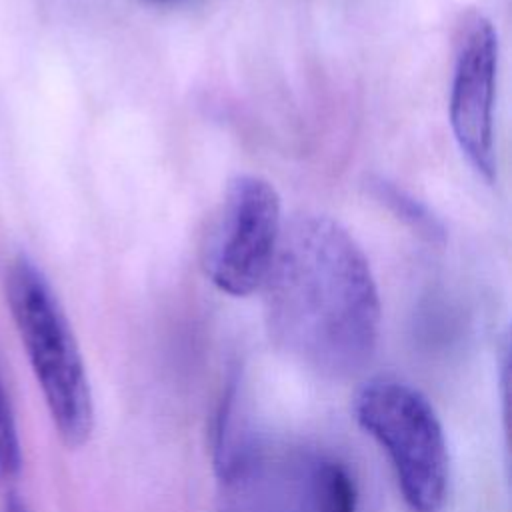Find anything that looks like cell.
<instances>
[{"label": "cell", "instance_id": "6", "mask_svg": "<svg viewBox=\"0 0 512 512\" xmlns=\"http://www.w3.org/2000/svg\"><path fill=\"white\" fill-rule=\"evenodd\" d=\"M302 512H356V484L348 468L328 456H310L300 466Z\"/></svg>", "mask_w": 512, "mask_h": 512}, {"label": "cell", "instance_id": "7", "mask_svg": "<svg viewBox=\"0 0 512 512\" xmlns=\"http://www.w3.org/2000/svg\"><path fill=\"white\" fill-rule=\"evenodd\" d=\"M372 194L404 224H408L416 234L424 236L430 242H442L444 240V228L440 220L414 196L404 192L402 188L394 186L392 182L384 178H372L370 180Z\"/></svg>", "mask_w": 512, "mask_h": 512}, {"label": "cell", "instance_id": "3", "mask_svg": "<svg viewBox=\"0 0 512 512\" xmlns=\"http://www.w3.org/2000/svg\"><path fill=\"white\" fill-rule=\"evenodd\" d=\"M356 424L386 452L410 512H440L448 492V444L430 400L410 382L376 374L352 398Z\"/></svg>", "mask_w": 512, "mask_h": 512}, {"label": "cell", "instance_id": "2", "mask_svg": "<svg viewBox=\"0 0 512 512\" xmlns=\"http://www.w3.org/2000/svg\"><path fill=\"white\" fill-rule=\"evenodd\" d=\"M6 300L60 440L84 446L94 428L86 366L50 282L24 254L8 268Z\"/></svg>", "mask_w": 512, "mask_h": 512}, {"label": "cell", "instance_id": "8", "mask_svg": "<svg viewBox=\"0 0 512 512\" xmlns=\"http://www.w3.org/2000/svg\"><path fill=\"white\" fill-rule=\"evenodd\" d=\"M22 468V446L10 396L0 378V482H12Z\"/></svg>", "mask_w": 512, "mask_h": 512}, {"label": "cell", "instance_id": "9", "mask_svg": "<svg viewBox=\"0 0 512 512\" xmlns=\"http://www.w3.org/2000/svg\"><path fill=\"white\" fill-rule=\"evenodd\" d=\"M0 512H30V508L18 490L8 488L0 500Z\"/></svg>", "mask_w": 512, "mask_h": 512}, {"label": "cell", "instance_id": "4", "mask_svg": "<svg viewBox=\"0 0 512 512\" xmlns=\"http://www.w3.org/2000/svg\"><path fill=\"white\" fill-rule=\"evenodd\" d=\"M280 232L282 214L276 188L260 176H234L202 232V272L230 296H248L260 290Z\"/></svg>", "mask_w": 512, "mask_h": 512}, {"label": "cell", "instance_id": "5", "mask_svg": "<svg viewBox=\"0 0 512 512\" xmlns=\"http://www.w3.org/2000/svg\"><path fill=\"white\" fill-rule=\"evenodd\" d=\"M496 68L498 36L492 22L480 12L466 14L456 34L450 124L462 154L486 182H492L496 174Z\"/></svg>", "mask_w": 512, "mask_h": 512}, {"label": "cell", "instance_id": "1", "mask_svg": "<svg viewBox=\"0 0 512 512\" xmlns=\"http://www.w3.org/2000/svg\"><path fill=\"white\" fill-rule=\"evenodd\" d=\"M262 292L270 338L304 368L344 380L372 360L378 288L364 252L336 220L300 214L282 226Z\"/></svg>", "mask_w": 512, "mask_h": 512}]
</instances>
